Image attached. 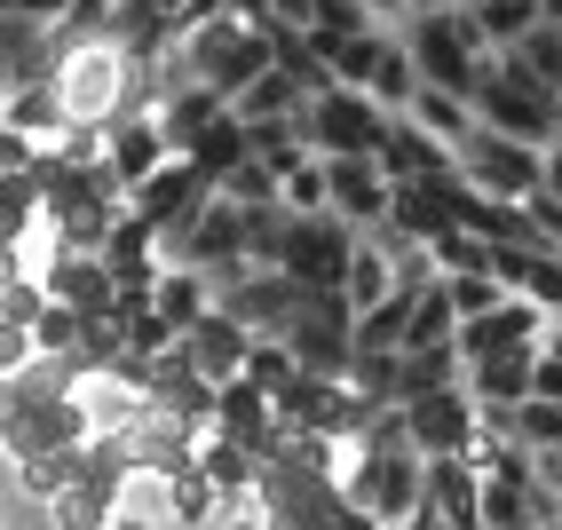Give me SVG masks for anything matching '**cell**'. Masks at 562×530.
<instances>
[{
  "label": "cell",
  "instance_id": "cell-22",
  "mask_svg": "<svg viewBox=\"0 0 562 530\" xmlns=\"http://www.w3.org/2000/svg\"><path fill=\"white\" fill-rule=\"evenodd\" d=\"M396 120H412V127H420L428 143H443V150H460L468 127H475V120H468V103H460V95H443V88H420V95L396 111Z\"/></svg>",
  "mask_w": 562,
  "mask_h": 530
},
{
  "label": "cell",
  "instance_id": "cell-27",
  "mask_svg": "<svg viewBox=\"0 0 562 530\" xmlns=\"http://www.w3.org/2000/svg\"><path fill=\"white\" fill-rule=\"evenodd\" d=\"M507 443H515V451H554V443H562V404L522 396V404L507 411Z\"/></svg>",
  "mask_w": 562,
  "mask_h": 530
},
{
  "label": "cell",
  "instance_id": "cell-38",
  "mask_svg": "<svg viewBox=\"0 0 562 530\" xmlns=\"http://www.w3.org/2000/svg\"><path fill=\"white\" fill-rule=\"evenodd\" d=\"M547 150H562V103H554V127H547Z\"/></svg>",
  "mask_w": 562,
  "mask_h": 530
},
{
  "label": "cell",
  "instance_id": "cell-29",
  "mask_svg": "<svg viewBox=\"0 0 562 530\" xmlns=\"http://www.w3.org/2000/svg\"><path fill=\"white\" fill-rule=\"evenodd\" d=\"M238 381H246V388H261V396L278 404V396H285L293 381H302V364L285 357V340H254V349H246V372H238Z\"/></svg>",
  "mask_w": 562,
  "mask_h": 530
},
{
  "label": "cell",
  "instance_id": "cell-17",
  "mask_svg": "<svg viewBox=\"0 0 562 530\" xmlns=\"http://www.w3.org/2000/svg\"><path fill=\"white\" fill-rule=\"evenodd\" d=\"M0 127H9L16 143H32V150L64 143V103H56V80H24V88H9V103H0Z\"/></svg>",
  "mask_w": 562,
  "mask_h": 530
},
{
  "label": "cell",
  "instance_id": "cell-33",
  "mask_svg": "<svg viewBox=\"0 0 562 530\" xmlns=\"http://www.w3.org/2000/svg\"><path fill=\"white\" fill-rule=\"evenodd\" d=\"M222 199H231L238 214H246V206H278V174L261 167V159H246V167L222 174Z\"/></svg>",
  "mask_w": 562,
  "mask_h": 530
},
{
  "label": "cell",
  "instance_id": "cell-24",
  "mask_svg": "<svg viewBox=\"0 0 562 530\" xmlns=\"http://www.w3.org/2000/svg\"><path fill=\"white\" fill-rule=\"evenodd\" d=\"M364 95L381 103L389 120H396V111H404L412 95H420V71H412V56H404V41H396V32L381 41V56H372V80H364Z\"/></svg>",
  "mask_w": 562,
  "mask_h": 530
},
{
  "label": "cell",
  "instance_id": "cell-13",
  "mask_svg": "<svg viewBox=\"0 0 562 530\" xmlns=\"http://www.w3.org/2000/svg\"><path fill=\"white\" fill-rule=\"evenodd\" d=\"M41 293L56 301V309H71V317H111V309H120L111 270H103L95 253H56L48 270H41Z\"/></svg>",
  "mask_w": 562,
  "mask_h": 530
},
{
  "label": "cell",
  "instance_id": "cell-37",
  "mask_svg": "<svg viewBox=\"0 0 562 530\" xmlns=\"http://www.w3.org/2000/svg\"><path fill=\"white\" fill-rule=\"evenodd\" d=\"M539 24H562V0H539Z\"/></svg>",
  "mask_w": 562,
  "mask_h": 530
},
{
  "label": "cell",
  "instance_id": "cell-14",
  "mask_svg": "<svg viewBox=\"0 0 562 530\" xmlns=\"http://www.w3.org/2000/svg\"><path fill=\"white\" fill-rule=\"evenodd\" d=\"M206 436H222V443H238V451H270V436H278V411H270V396L261 388H246V381H231V388H214V420H206Z\"/></svg>",
  "mask_w": 562,
  "mask_h": 530
},
{
  "label": "cell",
  "instance_id": "cell-16",
  "mask_svg": "<svg viewBox=\"0 0 562 530\" xmlns=\"http://www.w3.org/2000/svg\"><path fill=\"white\" fill-rule=\"evenodd\" d=\"M222 111H231V103H222V95H206V88H191V80H182V88H167L159 103H151V120H159V143H167V159H182V150H191L214 120H222Z\"/></svg>",
  "mask_w": 562,
  "mask_h": 530
},
{
  "label": "cell",
  "instance_id": "cell-25",
  "mask_svg": "<svg viewBox=\"0 0 562 530\" xmlns=\"http://www.w3.org/2000/svg\"><path fill=\"white\" fill-rule=\"evenodd\" d=\"M499 56L522 71V80H539L547 95H562V24H531V32H522L515 48H499Z\"/></svg>",
  "mask_w": 562,
  "mask_h": 530
},
{
  "label": "cell",
  "instance_id": "cell-31",
  "mask_svg": "<svg viewBox=\"0 0 562 530\" xmlns=\"http://www.w3.org/2000/svg\"><path fill=\"white\" fill-rule=\"evenodd\" d=\"M278 206H285L293 222H310V214H325V167H317V159H302L293 174H278Z\"/></svg>",
  "mask_w": 562,
  "mask_h": 530
},
{
  "label": "cell",
  "instance_id": "cell-8",
  "mask_svg": "<svg viewBox=\"0 0 562 530\" xmlns=\"http://www.w3.org/2000/svg\"><path fill=\"white\" fill-rule=\"evenodd\" d=\"M396 420H404V436H412V451H420V460H468L483 411H475L468 388H436V396H420V404H404Z\"/></svg>",
  "mask_w": 562,
  "mask_h": 530
},
{
  "label": "cell",
  "instance_id": "cell-18",
  "mask_svg": "<svg viewBox=\"0 0 562 530\" xmlns=\"http://www.w3.org/2000/svg\"><path fill=\"white\" fill-rule=\"evenodd\" d=\"M206 309H214V285H206L199 270H159V278H151V317H159L175 340L191 332Z\"/></svg>",
  "mask_w": 562,
  "mask_h": 530
},
{
  "label": "cell",
  "instance_id": "cell-7",
  "mask_svg": "<svg viewBox=\"0 0 562 530\" xmlns=\"http://www.w3.org/2000/svg\"><path fill=\"white\" fill-rule=\"evenodd\" d=\"M349 253H357V230H349V222L310 214V222H293V230H285L278 270H285L293 285H302V293H341V278H349Z\"/></svg>",
  "mask_w": 562,
  "mask_h": 530
},
{
  "label": "cell",
  "instance_id": "cell-28",
  "mask_svg": "<svg viewBox=\"0 0 562 530\" xmlns=\"http://www.w3.org/2000/svg\"><path fill=\"white\" fill-rule=\"evenodd\" d=\"M452 332H460V317H452V301H443V285H428L420 301H412L404 349H452Z\"/></svg>",
  "mask_w": 562,
  "mask_h": 530
},
{
  "label": "cell",
  "instance_id": "cell-5",
  "mask_svg": "<svg viewBox=\"0 0 562 530\" xmlns=\"http://www.w3.org/2000/svg\"><path fill=\"white\" fill-rule=\"evenodd\" d=\"M452 167L475 199H499V206H522L539 191V167H547V150L531 143H515V135H492V127H468V143L452 150Z\"/></svg>",
  "mask_w": 562,
  "mask_h": 530
},
{
  "label": "cell",
  "instance_id": "cell-15",
  "mask_svg": "<svg viewBox=\"0 0 562 530\" xmlns=\"http://www.w3.org/2000/svg\"><path fill=\"white\" fill-rule=\"evenodd\" d=\"M531 364H539V349L475 357V364H460V388L475 396V411H515L522 396H531Z\"/></svg>",
  "mask_w": 562,
  "mask_h": 530
},
{
  "label": "cell",
  "instance_id": "cell-21",
  "mask_svg": "<svg viewBox=\"0 0 562 530\" xmlns=\"http://www.w3.org/2000/svg\"><path fill=\"white\" fill-rule=\"evenodd\" d=\"M436 388H460V357L452 349H396V411L436 396Z\"/></svg>",
  "mask_w": 562,
  "mask_h": 530
},
{
  "label": "cell",
  "instance_id": "cell-1",
  "mask_svg": "<svg viewBox=\"0 0 562 530\" xmlns=\"http://www.w3.org/2000/svg\"><path fill=\"white\" fill-rule=\"evenodd\" d=\"M396 41L412 56V71H420V88H443V95H460L475 88V71H483V32L468 24V9H420V16H404L396 24Z\"/></svg>",
  "mask_w": 562,
  "mask_h": 530
},
{
  "label": "cell",
  "instance_id": "cell-32",
  "mask_svg": "<svg viewBox=\"0 0 562 530\" xmlns=\"http://www.w3.org/2000/svg\"><path fill=\"white\" fill-rule=\"evenodd\" d=\"M357 32H381V24L364 16V0H317L310 41H357Z\"/></svg>",
  "mask_w": 562,
  "mask_h": 530
},
{
  "label": "cell",
  "instance_id": "cell-4",
  "mask_svg": "<svg viewBox=\"0 0 562 530\" xmlns=\"http://www.w3.org/2000/svg\"><path fill=\"white\" fill-rule=\"evenodd\" d=\"M381 135H389V111L357 88H325L317 103H302L310 159H381Z\"/></svg>",
  "mask_w": 562,
  "mask_h": 530
},
{
  "label": "cell",
  "instance_id": "cell-30",
  "mask_svg": "<svg viewBox=\"0 0 562 530\" xmlns=\"http://www.w3.org/2000/svg\"><path fill=\"white\" fill-rule=\"evenodd\" d=\"M436 285H443V301H452V317H460V325H468V317H492L499 301H507L492 270H475V278H436Z\"/></svg>",
  "mask_w": 562,
  "mask_h": 530
},
{
  "label": "cell",
  "instance_id": "cell-2",
  "mask_svg": "<svg viewBox=\"0 0 562 530\" xmlns=\"http://www.w3.org/2000/svg\"><path fill=\"white\" fill-rule=\"evenodd\" d=\"M175 71L191 88L231 103L238 88H254L261 71H270V41H261L254 24H238V16H214V24H199V32H182V41H175Z\"/></svg>",
  "mask_w": 562,
  "mask_h": 530
},
{
  "label": "cell",
  "instance_id": "cell-20",
  "mask_svg": "<svg viewBox=\"0 0 562 530\" xmlns=\"http://www.w3.org/2000/svg\"><path fill=\"white\" fill-rule=\"evenodd\" d=\"M182 159H191V174L206 182V191H222V174H231V167H246L254 159V150H246V127L231 120V111H222V120L191 143V150H182Z\"/></svg>",
  "mask_w": 562,
  "mask_h": 530
},
{
  "label": "cell",
  "instance_id": "cell-34",
  "mask_svg": "<svg viewBox=\"0 0 562 530\" xmlns=\"http://www.w3.org/2000/svg\"><path fill=\"white\" fill-rule=\"evenodd\" d=\"M531 396H547V404H562V317H547V332H539V364H531Z\"/></svg>",
  "mask_w": 562,
  "mask_h": 530
},
{
  "label": "cell",
  "instance_id": "cell-3",
  "mask_svg": "<svg viewBox=\"0 0 562 530\" xmlns=\"http://www.w3.org/2000/svg\"><path fill=\"white\" fill-rule=\"evenodd\" d=\"M554 103H562V95H547L539 80H522V71H515L507 56H483L475 88H468V120H475V127H492V135H515V143L547 150Z\"/></svg>",
  "mask_w": 562,
  "mask_h": 530
},
{
  "label": "cell",
  "instance_id": "cell-9",
  "mask_svg": "<svg viewBox=\"0 0 562 530\" xmlns=\"http://www.w3.org/2000/svg\"><path fill=\"white\" fill-rule=\"evenodd\" d=\"M206 199H214V191L191 174V159H167L151 182H135V191H127V214H135L151 238H175V230H182V222H191Z\"/></svg>",
  "mask_w": 562,
  "mask_h": 530
},
{
  "label": "cell",
  "instance_id": "cell-23",
  "mask_svg": "<svg viewBox=\"0 0 562 530\" xmlns=\"http://www.w3.org/2000/svg\"><path fill=\"white\" fill-rule=\"evenodd\" d=\"M460 9H468V24L483 32V48H515L522 41V32H531L539 24V0H460Z\"/></svg>",
  "mask_w": 562,
  "mask_h": 530
},
{
  "label": "cell",
  "instance_id": "cell-12",
  "mask_svg": "<svg viewBox=\"0 0 562 530\" xmlns=\"http://www.w3.org/2000/svg\"><path fill=\"white\" fill-rule=\"evenodd\" d=\"M159 167H167L159 120H151V111H120V120L103 127V174L120 182V191H135V182H151Z\"/></svg>",
  "mask_w": 562,
  "mask_h": 530
},
{
  "label": "cell",
  "instance_id": "cell-26",
  "mask_svg": "<svg viewBox=\"0 0 562 530\" xmlns=\"http://www.w3.org/2000/svg\"><path fill=\"white\" fill-rule=\"evenodd\" d=\"M396 293V270H389V253H381V238H357V253H349V278H341V301L364 317L372 301H389Z\"/></svg>",
  "mask_w": 562,
  "mask_h": 530
},
{
  "label": "cell",
  "instance_id": "cell-11",
  "mask_svg": "<svg viewBox=\"0 0 562 530\" xmlns=\"http://www.w3.org/2000/svg\"><path fill=\"white\" fill-rule=\"evenodd\" d=\"M246 349H254V332H246L238 317H222V309H206V317H199L191 332L175 340V357L191 364L206 388H231L238 372H246Z\"/></svg>",
  "mask_w": 562,
  "mask_h": 530
},
{
  "label": "cell",
  "instance_id": "cell-35",
  "mask_svg": "<svg viewBox=\"0 0 562 530\" xmlns=\"http://www.w3.org/2000/svg\"><path fill=\"white\" fill-rule=\"evenodd\" d=\"M222 16H238V24H254V32H261V16H270V0H222Z\"/></svg>",
  "mask_w": 562,
  "mask_h": 530
},
{
  "label": "cell",
  "instance_id": "cell-36",
  "mask_svg": "<svg viewBox=\"0 0 562 530\" xmlns=\"http://www.w3.org/2000/svg\"><path fill=\"white\" fill-rule=\"evenodd\" d=\"M214 530H270V522H261V507H254V499H246V507H231V515H222V522H214Z\"/></svg>",
  "mask_w": 562,
  "mask_h": 530
},
{
  "label": "cell",
  "instance_id": "cell-19",
  "mask_svg": "<svg viewBox=\"0 0 562 530\" xmlns=\"http://www.w3.org/2000/svg\"><path fill=\"white\" fill-rule=\"evenodd\" d=\"M302 103H310V95L293 88L278 64H270L254 88H238V95H231V120H238V127H270V120H302Z\"/></svg>",
  "mask_w": 562,
  "mask_h": 530
},
{
  "label": "cell",
  "instance_id": "cell-6",
  "mask_svg": "<svg viewBox=\"0 0 562 530\" xmlns=\"http://www.w3.org/2000/svg\"><path fill=\"white\" fill-rule=\"evenodd\" d=\"M349 332H357V309L341 293H302V309H293V325L278 332L285 357L317 372V381H349Z\"/></svg>",
  "mask_w": 562,
  "mask_h": 530
},
{
  "label": "cell",
  "instance_id": "cell-10",
  "mask_svg": "<svg viewBox=\"0 0 562 530\" xmlns=\"http://www.w3.org/2000/svg\"><path fill=\"white\" fill-rule=\"evenodd\" d=\"M325 167V214L333 222H349V230H381V214H389V174L372 167V159H317Z\"/></svg>",
  "mask_w": 562,
  "mask_h": 530
}]
</instances>
